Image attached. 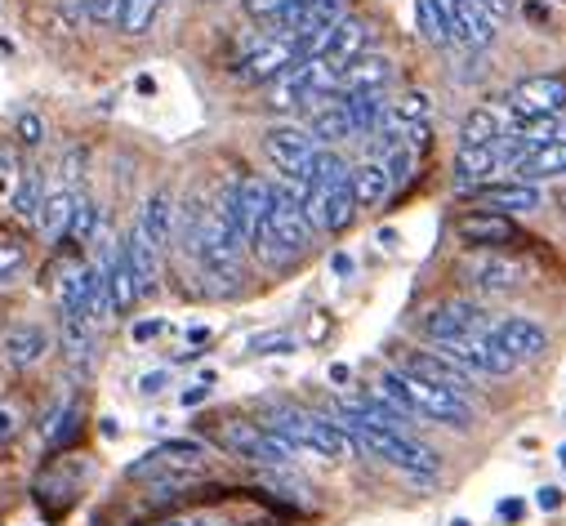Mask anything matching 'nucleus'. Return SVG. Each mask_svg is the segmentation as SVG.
Wrapping results in <instances>:
<instances>
[{
    "label": "nucleus",
    "instance_id": "30",
    "mask_svg": "<svg viewBox=\"0 0 566 526\" xmlns=\"http://www.w3.org/2000/svg\"><path fill=\"white\" fill-rule=\"evenodd\" d=\"M415 19H419V32L429 36L433 45H451L455 40V27H451V14L442 0H415Z\"/></svg>",
    "mask_w": 566,
    "mask_h": 526
},
{
    "label": "nucleus",
    "instance_id": "20",
    "mask_svg": "<svg viewBox=\"0 0 566 526\" xmlns=\"http://www.w3.org/2000/svg\"><path fill=\"white\" fill-rule=\"evenodd\" d=\"M304 130L321 143V148H335V143H344V138H357V130H353V121H348V112L340 103V94H325V99L312 108Z\"/></svg>",
    "mask_w": 566,
    "mask_h": 526
},
{
    "label": "nucleus",
    "instance_id": "48",
    "mask_svg": "<svg viewBox=\"0 0 566 526\" xmlns=\"http://www.w3.org/2000/svg\"><path fill=\"white\" fill-rule=\"evenodd\" d=\"M165 526H187V522H165Z\"/></svg>",
    "mask_w": 566,
    "mask_h": 526
},
{
    "label": "nucleus",
    "instance_id": "12",
    "mask_svg": "<svg viewBox=\"0 0 566 526\" xmlns=\"http://www.w3.org/2000/svg\"><path fill=\"white\" fill-rule=\"evenodd\" d=\"M299 63V50L291 40H281V36H263V40H255L250 50L242 54V68H237V76L242 81H250V85H272L286 68H295Z\"/></svg>",
    "mask_w": 566,
    "mask_h": 526
},
{
    "label": "nucleus",
    "instance_id": "3",
    "mask_svg": "<svg viewBox=\"0 0 566 526\" xmlns=\"http://www.w3.org/2000/svg\"><path fill=\"white\" fill-rule=\"evenodd\" d=\"M268 428L286 438L295 451H312V455H325V460L353 455V438L344 433L340 419H321V415L299 411V406H276L268 415Z\"/></svg>",
    "mask_w": 566,
    "mask_h": 526
},
{
    "label": "nucleus",
    "instance_id": "15",
    "mask_svg": "<svg viewBox=\"0 0 566 526\" xmlns=\"http://www.w3.org/2000/svg\"><path fill=\"white\" fill-rule=\"evenodd\" d=\"M491 340L513 357V362H536L544 348H549V334H544V326H536L531 317H500V321H491Z\"/></svg>",
    "mask_w": 566,
    "mask_h": 526
},
{
    "label": "nucleus",
    "instance_id": "18",
    "mask_svg": "<svg viewBox=\"0 0 566 526\" xmlns=\"http://www.w3.org/2000/svg\"><path fill=\"white\" fill-rule=\"evenodd\" d=\"M402 370H410V375H419V379H429V384H438V389H451V393H459V397L468 393V370H464V366H455L451 357H442L438 348L406 353Z\"/></svg>",
    "mask_w": 566,
    "mask_h": 526
},
{
    "label": "nucleus",
    "instance_id": "31",
    "mask_svg": "<svg viewBox=\"0 0 566 526\" xmlns=\"http://www.w3.org/2000/svg\"><path fill=\"white\" fill-rule=\"evenodd\" d=\"M161 14V0H121V14H116V27L125 36H148L152 23Z\"/></svg>",
    "mask_w": 566,
    "mask_h": 526
},
{
    "label": "nucleus",
    "instance_id": "41",
    "mask_svg": "<svg viewBox=\"0 0 566 526\" xmlns=\"http://www.w3.org/2000/svg\"><path fill=\"white\" fill-rule=\"evenodd\" d=\"M210 384H214V375H201V379H197V389H187V393H183V406L206 402V397H210Z\"/></svg>",
    "mask_w": 566,
    "mask_h": 526
},
{
    "label": "nucleus",
    "instance_id": "6",
    "mask_svg": "<svg viewBox=\"0 0 566 526\" xmlns=\"http://www.w3.org/2000/svg\"><path fill=\"white\" fill-rule=\"evenodd\" d=\"M286 187L299 197V210H304L312 232H344L357 219V201L348 193V179L344 183H321V187H299V183L286 179Z\"/></svg>",
    "mask_w": 566,
    "mask_h": 526
},
{
    "label": "nucleus",
    "instance_id": "10",
    "mask_svg": "<svg viewBox=\"0 0 566 526\" xmlns=\"http://www.w3.org/2000/svg\"><path fill=\"white\" fill-rule=\"evenodd\" d=\"M438 353L442 357H451L455 366H464V370H478V375H508L517 362L491 340V334H459V340H451V344H438Z\"/></svg>",
    "mask_w": 566,
    "mask_h": 526
},
{
    "label": "nucleus",
    "instance_id": "46",
    "mask_svg": "<svg viewBox=\"0 0 566 526\" xmlns=\"http://www.w3.org/2000/svg\"><path fill=\"white\" fill-rule=\"evenodd\" d=\"M330 268H335L340 277H348V272H353V259H348V255H335V259H330Z\"/></svg>",
    "mask_w": 566,
    "mask_h": 526
},
{
    "label": "nucleus",
    "instance_id": "45",
    "mask_svg": "<svg viewBox=\"0 0 566 526\" xmlns=\"http://www.w3.org/2000/svg\"><path fill=\"white\" fill-rule=\"evenodd\" d=\"M500 517H504V522H517V517H522V500H504V504H500Z\"/></svg>",
    "mask_w": 566,
    "mask_h": 526
},
{
    "label": "nucleus",
    "instance_id": "47",
    "mask_svg": "<svg viewBox=\"0 0 566 526\" xmlns=\"http://www.w3.org/2000/svg\"><path fill=\"white\" fill-rule=\"evenodd\" d=\"M557 460H562V464H566V447H562V451H557Z\"/></svg>",
    "mask_w": 566,
    "mask_h": 526
},
{
    "label": "nucleus",
    "instance_id": "25",
    "mask_svg": "<svg viewBox=\"0 0 566 526\" xmlns=\"http://www.w3.org/2000/svg\"><path fill=\"white\" fill-rule=\"evenodd\" d=\"M72 206H76V193H67V187H59V193H45V201L36 210V223H40L45 242H63V236H67Z\"/></svg>",
    "mask_w": 566,
    "mask_h": 526
},
{
    "label": "nucleus",
    "instance_id": "7",
    "mask_svg": "<svg viewBox=\"0 0 566 526\" xmlns=\"http://www.w3.org/2000/svg\"><path fill=\"white\" fill-rule=\"evenodd\" d=\"M566 112V76L562 72H544V76H527L508 89V121L522 117H562Z\"/></svg>",
    "mask_w": 566,
    "mask_h": 526
},
{
    "label": "nucleus",
    "instance_id": "16",
    "mask_svg": "<svg viewBox=\"0 0 566 526\" xmlns=\"http://www.w3.org/2000/svg\"><path fill=\"white\" fill-rule=\"evenodd\" d=\"M473 201L482 210H495V215H527V210H540L544 206V193L536 183H522V179H508V183H487L473 193Z\"/></svg>",
    "mask_w": 566,
    "mask_h": 526
},
{
    "label": "nucleus",
    "instance_id": "11",
    "mask_svg": "<svg viewBox=\"0 0 566 526\" xmlns=\"http://www.w3.org/2000/svg\"><path fill=\"white\" fill-rule=\"evenodd\" d=\"M487 330H491V317L468 299L438 304L429 317H423V334H429L433 344H451V340H459V334H487Z\"/></svg>",
    "mask_w": 566,
    "mask_h": 526
},
{
    "label": "nucleus",
    "instance_id": "4",
    "mask_svg": "<svg viewBox=\"0 0 566 526\" xmlns=\"http://www.w3.org/2000/svg\"><path fill=\"white\" fill-rule=\"evenodd\" d=\"M219 442L232 451V455H242V460H250V464H268V468H286V464H295V447L281 438V433H272L268 424H259V419H223L219 424Z\"/></svg>",
    "mask_w": 566,
    "mask_h": 526
},
{
    "label": "nucleus",
    "instance_id": "34",
    "mask_svg": "<svg viewBox=\"0 0 566 526\" xmlns=\"http://www.w3.org/2000/svg\"><path fill=\"white\" fill-rule=\"evenodd\" d=\"M384 166V174H389V187H402V183H410V174H415V152L410 148H384V157H374Z\"/></svg>",
    "mask_w": 566,
    "mask_h": 526
},
{
    "label": "nucleus",
    "instance_id": "40",
    "mask_svg": "<svg viewBox=\"0 0 566 526\" xmlns=\"http://www.w3.org/2000/svg\"><path fill=\"white\" fill-rule=\"evenodd\" d=\"M536 509H540V513H557V509H562V491H557V487H540V491H536Z\"/></svg>",
    "mask_w": 566,
    "mask_h": 526
},
{
    "label": "nucleus",
    "instance_id": "33",
    "mask_svg": "<svg viewBox=\"0 0 566 526\" xmlns=\"http://www.w3.org/2000/svg\"><path fill=\"white\" fill-rule=\"evenodd\" d=\"M99 206H94L89 197H76V206H72V223H67V236L72 242H94V236H99Z\"/></svg>",
    "mask_w": 566,
    "mask_h": 526
},
{
    "label": "nucleus",
    "instance_id": "5",
    "mask_svg": "<svg viewBox=\"0 0 566 526\" xmlns=\"http://www.w3.org/2000/svg\"><path fill=\"white\" fill-rule=\"evenodd\" d=\"M389 375H393V384L402 389V397L410 402L415 415L451 424V428H468V424H473V406H468V397H459L451 389H438V384H429V379H419L410 370H389Z\"/></svg>",
    "mask_w": 566,
    "mask_h": 526
},
{
    "label": "nucleus",
    "instance_id": "35",
    "mask_svg": "<svg viewBox=\"0 0 566 526\" xmlns=\"http://www.w3.org/2000/svg\"><path fill=\"white\" fill-rule=\"evenodd\" d=\"M23 264H27V246L14 242V236H0V285L14 281L23 272Z\"/></svg>",
    "mask_w": 566,
    "mask_h": 526
},
{
    "label": "nucleus",
    "instance_id": "36",
    "mask_svg": "<svg viewBox=\"0 0 566 526\" xmlns=\"http://www.w3.org/2000/svg\"><path fill=\"white\" fill-rule=\"evenodd\" d=\"M121 0H85V19L89 23H116Z\"/></svg>",
    "mask_w": 566,
    "mask_h": 526
},
{
    "label": "nucleus",
    "instance_id": "9",
    "mask_svg": "<svg viewBox=\"0 0 566 526\" xmlns=\"http://www.w3.org/2000/svg\"><path fill=\"white\" fill-rule=\"evenodd\" d=\"M455 236L464 246L478 250H508L522 242V228L513 223V215H495V210H468L455 219Z\"/></svg>",
    "mask_w": 566,
    "mask_h": 526
},
{
    "label": "nucleus",
    "instance_id": "28",
    "mask_svg": "<svg viewBox=\"0 0 566 526\" xmlns=\"http://www.w3.org/2000/svg\"><path fill=\"white\" fill-rule=\"evenodd\" d=\"M504 134V121L495 108H473L459 125V148H491V143Z\"/></svg>",
    "mask_w": 566,
    "mask_h": 526
},
{
    "label": "nucleus",
    "instance_id": "44",
    "mask_svg": "<svg viewBox=\"0 0 566 526\" xmlns=\"http://www.w3.org/2000/svg\"><path fill=\"white\" fill-rule=\"evenodd\" d=\"M138 389H144L148 397H152V393H161V389H165V370H152V375H144V384H138Z\"/></svg>",
    "mask_w": 566,
    "mask_h": 526
},
{
    "label": "nucleus",
    "instance_id": "2",
    "mask_svg": "<svg viewBox=\"0 0 566 526\" xmlns=\"http://www.w3.org/2000/svg\"><path fill=\"white\" fill-rule=\"evenodd\" d=\"M344 433L353 438V447H361L366 455H380L384 464L410 473V477H433L438 473V455L429 447H419L402 428H384V424H366V419H340Z\"/></svg>",
    "mask_w": 566,
    "mask_h": 526
},
{
    "label": "nucleus",
    "instance_id": "24",
    "mask_svg": "<svg viewBox=\"0 0 566 526\" xmlns=\"http://www.w3.org/2000/svg\"><path fill=\"white\" fill-rule=\"evenodd\" d=\"M562 174H566V138L544 143V148H531L522 161H517V179L536 183V187H540V179H562Z\"/></svg>",
    "mask_w": 566,
    "mask_h": 526
},
{
    "label": "nucleus",
    "instance_id": "21",
    "mask_svg": "<svg viewBox=\"0 0 566 526\" xmlns=\"http://www.w3.org/2000/svg\"><path fill=\"white\" fill-rule=\"evenodd\" d=\"M45 348H50V334H45L40 326H27V321L10 326V330H5V340H0V357H5L14 370L36 366V362L45 357Z\"/></svg>",
    "mask_w": 566,
    "mask_h": 526
},
{
    "label": "nucleus",
    "instance_id": "8",
    "mask_svg": "<svg viewBox=\"0 0 566 526\" xmlns=\"http://www.w3.org/2000/svg\"><path fill=\"white\" fill-rule=\"evenodd\" d=\"M459 277L473 285L478 295H508V291H517V285L527 281V264L508 259L504 250H491V255L464 259V264H459Z\"/></svg>",
    "mask_w": 566,
    "mask_h": 526
},
{
    "label": "nucleus",
    "instance_id": "43",
    "mask_svg": "<svg viewBox=\"0 0 566 526\" xmlns=\"http://www.w3.org/2000/svg\"><path fill=\"white\" fill-rule=\"evenodd\" d=\"M14 428H19V415H14L10 406H0V442H5V438L14 433Z\"/></svg>",
    "mask_w": 566,
    "mask_h": 526
},
{
    "label": "nucleus",
    "instance_id": "27",
    "mask_svg": "<svg viewBox=\"0 0 566 526\" xmlns=\"http://www.w3.org/2000/svg\"><path fill=\"white\" fill-rule=\"evenodd\" d=\"M138 228L148 232V242L152 246H170V236H174V197L170 193H152L144 201V215H138Z\"/></svg>",
    "mask_w": 566,
    "mask_h": 526
},
{
    "label": "nucleus",
    "instance_id": "14",
    "mask_svg": "<svg viewBox=\"0 0 566 526\" xmlns=\"http://www.w3.org/2000/svg\"><path fill=\"white\" fill-rule=\"evenodd\" d=\"M370 40H374V27H370L366 19L340 14L335 23L325 27L317 59H325V63H340V68H344V63H353L357 54H370Z\"/></svg>",
    "mask_w": 566,
    "mask_h": 526
},
{
    "label": "nucleus",
    "instance_id": "26",
    "mask_svg": "<svg viewBox=\"0 0 566 526\" xmlns=\"http://www.w3.org/2000/svg\"><path fill=\"white\" fill-rule=\"evenodd\" d=\"M340 103H344V112H348V121H353V130H357V134H374V125H380V117H384V108H389L384 89H357V94H340Z\"/></svg>",
    "mask_w": 566,
    "mask_h": 526
},
{
    "label": "nucleus",
    "instance_id": "1",
    "mask_svg": "<svg viewBox=\"0 0 566 526\" xmlns=\"http://www.w3.org/2000/svg\"><path fill=\"white\" fill-rule=\"evenodd\" d=\"M246 246L255 250V259L263 268H291L308 246H312V228L299 210V197L291 193L286 183H272V206L268 215L250 228Z\"/></svg>",
    "mask_w": 566,
    "mask_h": 526
},
{
    "label": "nucleus",
    "instance_id": "29",
    "mask_svg": "<svg viewBox=\"0 0 566 526\" xmlns=\"http://www.w3.org/2000/svg\"><path fill=\"white\" fill-rule=\"evenodd\" d=\"M94 348H99V326L85 321V317H67L63 313V353L72 362H89Z\"/></svg>",
    "mask_w": 566,
    "mask_h": 526
},
{
    "label": "nucleus",
    "instance_id": "19",
    "mask_svg": "<svg viewBox=\"0 0 566 526\" xmlns=\"http://www.w3.org/2000/svg\"><path fill=\"white\" fill-rule=\"evenodd\" d=\"M103 291H108V313L112 317H125V313H134V304L144 299L138 295V281H134V272H130V264H125V255H121V246H112L108 250V259H103Z\"/></svg>",
    "mask_w": 566,
    "mask_h": 526
},
{
    "label": "nucleus",
    "instance_id": "22",
    "mask_svg": "<svg viewBox=\"0 0 566 526\" xmlns=\"http://www.w3.org/2000/svg\"><path fill=\"white\" fill-rule=\"evenodd\" d=\"M393 63L384 54H357L353 63L340 68V89L335 94H357V89H389Z\"/></svg>",
    "mask_w": 566,
    "mask_h": 526
},
{
    "label": "nucleus",
    "instance_id": "39",
    "mask_svg": "<svg viewBox=\"0 0 566 526\" xmlns=\"http://www.w3.org/2000/svg\"><path fill=\"white\" fill-rule=\"evenodd\" d=\"M250 348H255V353H291L295 340H291V334H263V340H255Z\"/></svg>",
    "mask_w": 566,
    "mask_h": 526
},
{
    "label": "nucleus",
    "instance_id": "37",
    "mask_svg": "<svg viewBox=\"0 0 566 526\" xmlns=\"http://www.w3.org/2000/svg\"><path fill=\"white\" fill-rule=\"evenodd\" d=\"M286 5H291V0H246V14H250V19H268V23H272V19H276L281 10H286Z\"/></svg>",
    "mask_w": 566,
    "mask_h": 526
},
{
    "label": "nucleus",
    "instance_id": "13",
    "mask_svg": "<svg viewBox=\"0 0 566 526\" xmlns=\"http://www.w3.org/2000/svg\"><path fill=\"white\" fill-rule=\"evenodd\" d=\"M321 148V143L304 130V125H272L268 134H263V152H268V161L286 174V179H295L308 161H312V152Z\"/></svg>",
    "mask_w": 566,
    "mask_h": 526
},
{
    "label": "nucleus",
    "instance_id": "38",
    "mask_svg": "<svg viewBox=\"0 0 566 526\" xmlns=\"http://www.w3.org/2000/svg\"><path fill=\"white\" fill-rule=\"evenodd\" d=\"M14 130H19V138H23V143H40V138H45V125H40V117H36V112H23V117L14 121Z\"/></svg>",
    "mask_w": 566,
    "mask_h": 526
},
{
    "label": "nucleus",
    "instance_id": "17",
    "mask_svg": "<svg viewBox=\"0 0 566 526\" xmlns=\"http://www.w3.org/2000/svg\"><path fill=\"white\" fill-rule=\"evenodd\" d=\"M121 255H125L134 281H138V295H152L157 285H161V246H152V242H148V232L134 223L130 236L121 242Z\"/></svg>",
    "mask_w": 566,
    "mask_h": 526
},
{
    "label": "nucleus",
    "instance_id": "23",
    "mask_svg": "<svg viewBox=\"0 0 566 526\" xmlns=\"http://www.w3.org/2000/svg\"><path fill=\"white\" fill-rule=\"evenodd\" d=\"M348 193L357 201V210H380L389 201V174L380 161H361V166H348Z\"/></svg>",
    "mask_w": 566,
    "mask_h": 526
},
{
    "label": "nucleus",
    "instance_id": "32",
    "mask_svg": "<svg viewBox=\"0 0 566 526\" xmlns=\"http://www.w3.org/2000/svg\"><path fill=\"white\" fill-rule=\"evenodd\" d=\"M40 201H45V179H40V170H27V174L19 179V187H14V197H10V210H14L19 219H36Z\"/></svg>",
    "mask_w": 566,
    "mask_h": 526
},
{
    "label": "nucleus",
    "instance_id": "42",
    "mask_svg": "<svg viewBox=\"0 0 566 526\" xmlns=\"http://www.w3.org/2000/svg\"><path fill=\"white\" fill-rule=\"evenodd\" d=\"M161 330H165L161 321H138V326H134V340H138V344H148V340H157Z\"/></svg>",
    "mask_w": 566,
    "mask_h": 526
}]
</instances>
